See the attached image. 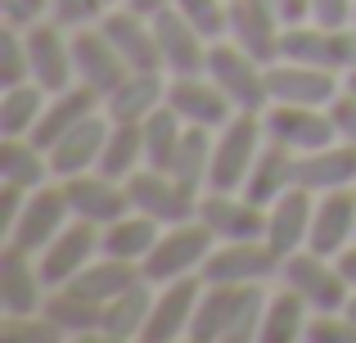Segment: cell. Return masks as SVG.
<instances>
[{
    "instance_id": "obj_1",
    "label": "cell",
    "mask_w": 356,
    "mask_h": 343,
    "mask_svg": "<svg viewBox=\"0 0 356 343\" xmlns=\"http://www.w3.org/2000/svg\"><path fill=\"white\" fill-rule=\"evenodd\" d=\"M266 285H208L190 321V343H252L261 339Z\"/></svg>"
},
{
    "instance_id": "obj_2",
    "label": "cell",
    "mask_w": 356,
    "mask_h": 343,
    "mask_svg": "<svg viewBox=\"0 0 356 343\" xmlns=\"http://www.w3.org/2000/svg\"><path fill=\"white\" fill-rule=\"evenodd\" d=\"M217 248V235L203 226L199 217L181 221V226H163L158 244L149 248V257L140 262L149 285H167V280H185V276H199L203 262L212 257Z\"/></svg>"
},
{
    "instance_id": "obj_3",
    "label": "cell",
    "mask_w": 356,
    "mask_h": 343,
    "mask_svg": "<svg viewBox=\"0 0 356 343\" xmlns=\"http://www.w3.org/2000/svg\"><path fill=\"white\" fill-rule=\"evenodd\" d=\"M261 145H266V122H261V113H235L217 131V145H212L208 190H243Z\"/></svg>"
},
{
    "instance_id": "obj_4",
    "label": "cell",
    "mask_w": 356,
    "mask_h": 343,
    "mask_svg": "<svg viewBox=\"0 0 356 343\" xmlns=\"http://www.w3.org/2000/svg\"><path fill=\"white\" fill-rule=\"evenodd\" d=\"M208 77L230 95L239 113H266L270 109V86H266V63H257L248 50L235 41H212L208 50Z\"/></svg>"
},
{
    "instance_id": "obj_5",
    "label": "cell",
    "mask_w": 356,
    "mask_h": 343,
    "mask_svg": "<svg viewBox=\"0 0 356 343\" xmlns=\"http://www.w3.org/2000/svg\"><path fill=\"white\" fill-rule=\"evenodd\" d=\"M280 280L302 294V298L312 303V312H343L348 298H352V285H348V276L339 271V262L316 253V248L289 253L284 262H280Z\"/></svg>"
},
{
    "instance_id": "obj_6",
    "label": "cell",
    "mask_w": 356,
    "mask_h": 343,
    "mask_svg": "<svg viewBox=\"0 0 356 343\" xmlns=\"http://www.w3.org/2000/svg\"><path fill=\"white\" fill-rule=\"evenodd\" d=\"M127 194H131V208L154 217L158 226H181V221H194L199 217V199L203 194H190L172 172L163 168H140L127 176Z\"/></svg>"
},
{
    "instance_id": "obj_7",
    "label": "cell",
    "mask_w": 356,
    "mask_h": 343,
    "mask_svg": "<svg viewBox=\"0 0 356 343\" xmlns=\"http://www.w3.org/2000/svg\"><path fill=\"white\" fill-rule=\"evenodd\" d=\"M280 262L284 257L266 239H235V244L212 248V257L203 262L199 276L208 285H270L280 280Z\"/></svg>"
},
{
    "instance_id": "obj_8",
    "label": "cell",
    "mask_w": 356,
    "mask_h": 343,
    "mask_svg": "<svg viewBox=\"0 0 356 343\" xmlns=\"http://www.w3.org/2000/svg\"><path fill=\"white\" fill-rule=\"evenodd\" d=\"M99 253H104V230H99L95 221L72 217L68 226L50 239V248L36 253V262H41L45 285H50V289H63V285H68L77 271H86Z\"/></svg>"
},
{
    "instance_id": "obj_9",
    "label": "cell",
    "mask_w": 356,
    "mask_h": 343,
    "mask_svg": "<svg viewBox=\"0 0 356 343\" xmlns=\"http://www.w3.org/2000/svg\"><path fill=\"white\" fill-rule=\"evenodd\" d=\"M261 122H266V141L284 145L293 154H312V150H325V145L339 141L334 113L316 104H270L261 113Z\"/></svg>"
},
{
    "instance_id": "obj_10",
    "label": "cell",
    "mask_w": 356,
    "mask_h": 343,
    "mask_svg": "<svg viewBox=\"0 0 356 343\" xmlns=\"http://www.w3.org/2000/svg\"><path fill=\"white\" fill-rule=\"evenodd\" d=\"M266 86H270V104H316V109H330L334 99L343 95V72L316 68V63L275 59V63H266Z\"/></svg>"
},
{
    "instance_id": "obj_11",
    "label": "cell",
    "mask_w": 356,
    "mask_h": 343,
    "mask_svg": "<svg viewBox=\"0 0 356 343\" xmlns=\"http://www.w3.org/2000/svg\"><path fill=\"white\" fill-rule=\"evenodd\" d=\"M68 221H72V208H68V194H63V181L59 185L50 181V185H41V190L27 194L14 230L5 235V244L27 248V253H41V248H50V239L59 235Z\"/></svg>"
},
{
    "instance_id": "obj_12",
    "label": "cell",
    "mask_w": 356,
    "mask_h": 343,
    "mask_svg": "<svg viewBox=\"0 0 356 343\" xmlns=\"http://www.w3.org/2000/svg\"><path fill=\"white\" fill-rule=\"evenodd\" d=\"M45 298H50V285L41 276L36 253L0 244V312L5 317H36Z\"/></svg>"
},
{
    "instance_id": "obj_13",
    "label": "cell",
    "mask_w": 356,
    "mask_h": 343,
    "mask_svg": "<svg viewBox=\"0 0 356 343\" xmlns=\"http://www.w3.org/2000/svg\"><path fill=\"white\" fill-rule=\"evenodd\" d=\"M199 221L217 235V244L235 239H266V208L239 190H208L199 199Z\"/></svg>"
},
{
    "instance_id": "obj_14",
    "label": "cell",
    "mask_w": 356,
    "mask_h": 343,
    "mask_svg": "<svg viewBox=\"0 0 356 343\" xmlns=\"http://www.w3.org/2000/svg\"><path fill=\"white\" fill-rule=\"evenodd\" d=\"M27 32V54H32V81H41L45 90H68L77 81L72 72V32L54 18H36Z\"/></svg>"
},
{
    "instance_id": "obj_15",
    "label": "cell",
    "mask_w": 356,
    "mask_h": 343,
    "mask_svg": "<svg viewBox=\"0 0 356 343\" xmlns=\"http://www.w3.org/2000/svg\"><path fill=\"white\" fill-rule=\"evenodd\" d=\"M158 32V54H163V72L167 77H190V72H208V50L212 41L181 14V9H163L154 18Z\"/></svg>"
},
{
    "instance_id": "obj_16",
    "label": "cell",
    "mask_w": 356,
    "mask_h": 343,
    "mask_svg": "<svg viewBox=\"0 0 356 343\" xmlns=\"http://www.w3.org/2000/svg\"><path fill=\"white\" fill-rule=\"evenodd\" d=\"M167 104H172L190 127H208V131H221V127L239 113V109L230 104V95L208 77V72L167 77Z\"/></svg>"
},
{
    "instance_id": "obj_17",
    "label": "cell",
    "mask_w": 356,
    "mask_h": 343,
    "mask_svg": "<svg viewBox=\"0 0 356 343\" xmlns=\"http://www.w3.org/2000/svg\"><path fill=\"white\" fill-rule=\"evenodd\" d=\"M199 294H203V276H185V280L158 285L154 308H149V321H145V343L190 339V321H194V308H199Z\"/></svg>"
},
{
    "instance_id": "obj_18",
    "label": "cell",
    "mask_w": 356,
    "mask_h": 343,
    "mask_svg": "<svg viewBox=\"0 0 356 343\" xmlns=\"http://www.w3.org/2000/svg\"><path fill=\"white\" fill-rule=\"evenodd\" d=\"M72 72H77L81 86L108 95L131 68H127V59L118 54V45L108 41L104 27L90 23V27H72Z\"/></svg>"
},
{
    "instance_id": "obj_19",
    "label": "cell",
    "mask_w": 356,
    "mask_h": 343,
    "mask_svg": "<svg viewBox=\"0 0 356 343\" xmlns=\"http://www.w3.org/2000/svg\"><path fill=\"white\" fill-rule=\"evenodd\" d=\"M63 194H68L72 217L95 221L99 230H104L108 221H118V217H127V212H131L127 181H113V176H104V172H81V176H68V181H63Z\"/></svg>"
},
{
    "instance_id": "obj_20",
    "label": "cell",
    "mask_w": 356,
    "mask_h": 343,
    "mask_svg": "<svg viewBox=\"0 0 356 343\" xmlns=\"http://www.w3.org/2000/svg\"><path fill=\"white\" fill-rule=\"evenodd\" d=\"M99 27L108 32V41L118 45V54L127 59L131 72H163V54H158V32H154V18L136 14L131 5H113Z\"/></svg>"
},
{
    "instance_id": "obj_21",
    "label": "cell",
    "mask_w": 356,
    "mask_h": 343,
    "mask_svg": "<svg viewBox=\"0 0 356 343\" xmlns=\"http://www.w3.org/2000/svg\"><path fill=\"white\" fill-rule=\"evenodd\" d=\"M280 36H284V18L275 5L261 0H230V36L239 50H248L257 63H275L280 59Z\"/></svg>"
},
{
    "instance_id": "obj_22",
    "label": "cell",
    "mask_w": 356,
    "mask_h": 343,
    "mask_svg": "<svg viewBox=\"0 0 356 343\" xmlns=\"http://www.w3.org/2000/svg\"><path fill=\"white\" fill-rule=\"evenodd\" d=\"M108 127H113V118L99 109V113H90L86 122H77L63 141H54L50 150V168H54V181H68V176H81V172H95L99 168V154H104L108 145Z\"/></svg>"
},
{
    "instance_id": "obj_23",
    "label": "cell",
    "mask_w": 356,
    "mask_h": 343,
    "mask_svg": "<svg viewBox=\"0 0 356 343\" xmlns=\"http://www.w3.org/2000/svg\"><path fill=\"white\" fill-rule=\"evenodd\" d=\"M312 221H316V194L307 185H293V190H284L266 208V244L280 257L298 253L312 239Z\"/></svg>"
},
{
    "instance_id": "obj_24",
    "label": "cell",
    "mask_w": 356,
    "mask_h": 343,
    "mask_svg": "<svg viewBox=\"0 0 356 343\" xmlns=\"http://www.w3.org/2000/svg\"><path fill=\"white\" fill-rule=\"evenodd\" d=\"M352 239H356V190L316 194V221H312L307 248H316L325 257H339Z\"/></svg>"
},
{
    "instance_id": "obj_25",
    "label": "cell",
    "mask_w": 356,
    "mask_h": 343,
    "mask_svg": "<svg viewBox=\"0 0 356 343\" xmlns=\"http://www.w3.org/2000/svg\"><path fill=\"white\" fill-rule=\"evenodd\" d=\"M99 109H104V95L90 90V86H81V81H72L68 90H54V95H50V104H45L41 122H36L32 141L41 145V150H50L54 141H63L72 127L86 122L90 113H99Z\"/></svg>"
},
{
    "instance_id": "obj_26",
    "label": "cell",
    "mask_w": 356,
    "mask_h": 343,
    "mask_svg": "<svg viewBox=\"0 0 356 343\" xmlns=\"http://www.w3.org/2000/svg\"><path fill=\"white\" fill-rule=\"evenodd\" d=\"M298 185H307L312 194L356 190V145L334 141V145H325V150L298 154Z\"/></svg>"
},
{
    "instance_id": "obj_27",
    "label": "cell",
    "mask_w": 356,
    "mask_h": 343,
    "mask_svg": "<svg viewBox=\"0 0 356 343\" xmlns=\"http://www.w3.org/2000/svg\"><path fill=\"white\" fill-rule=\"evenodd\" d=\"M163 104H167V72H127L104 95V113L113 122H145Z\"/></svg>"
},
{
    "instance_id": "obj_28",
    "label": "cell",
    "mask_w": 356,
    "mask_h": 343,
    "mask_svg": "<svg viewBox=\"0 0 356 343\" xmlns=\"http://www.w3.org/2000/svg\"><path fill=\"white\" fill-rule=\"evenodd\" d=\"M293 185H298V154L284 150V145H275V141H266L239 194H248L252 203L270 208V203H275L284 190H293Z\"/></svg>"
},
{
    "instance_id": "obj_29",
    "label": "cell",
    "mask_w": 356,
    "mask_h": 343,
    "mask_svg": "<svg viewBox=\"0 0 356 343\" xmlns=\"http://www.w3.org/2000/svg\"><path fill=\"white\" fill-rule=\"evenodd\" d=\"M154 294H158V285L136 280L131 289H122L118 298H108L104 321H99V339H108V343L145 339V321H149V308H154Z\"/></svg>"
},
{
    "instance_id": "obj_30",
    "label": "cell",
    "mask_w": 356,
    "mask_h": 343,
    "mask_svg": "<svg viewBox=\"0 0 356 343\" xmlns=\"http://www.w3.org/2000/svg\"><path fill=\"white\" fill-rule=\"evenodd\" d=\"M312 317H316L312 303L280 280V289L266 294V317H261V339L257 343H298V339H307Z\"/></svg>"
},
{
    "instance_id": "obj_31",
    "label": "cell",
    "mask_w": 356,
    "mask_h": 343,
    "mask_svg": "<svg viewBox=\"0 0 356 343\" xmlns=\"http://www.w3.org/2000/svg\"><path fill=\"white\" fill-rule=\"evenodd\" d=\"M136 280H145L140 262H122V257H108V253H99L95 262L86 266V271H77V276H72V280H68V289L104 308L108 298H118V294H122V289H131Z\"/></svg>"
},
{
    "instance_id": "obj_32",
    "label": "cell",
    "mask_w": 356,
    "mask_h": 343,
    "mask_svg": "<svg viewBox=\"0 0 356 343\" xmlns=\"http://www.w3.org/2000/svg\"><path fill=\"white\" fill-rule=\"evenodd\" d=\"M0 181L23 185V190H41V185L54 181L50 154L32 141V136H9L5 150H0Z\"/></svg>"
},
{
    "instance_id": "obj_33",
    "label": "cell",
    "mask_w": 356,
    "mask_h": 343,
    "mask_svg": "<svg viewBox=\"0 0 356 343\" xmlns=\"http://www.w3.org/2000/svg\"><path fill=\"white\" fill-rule=\"evenodd\" d=\"M334 32H339V27H321V23H312V18H302V23H284V36H280V59H289V63H316V68H334V72H339Z\"/></svg>"
},
{
    "instance_id": "obj_34",
    "label": "cell",
    "mask_w": 356,
    "mask_h": 343,
    "mask_svg": "<svg viewBox=\"0 0 356 343\" xmlns=\"http://www.w3.org/2000/svg\"><path fill=\"white\" fill-rule=\"evenodd\" d=\"M50 90L41 81H18V86H0V136H32L41 122Z\"/></svg>"
},
{
    "instance_id": "obj_35",
    "label": "cell",
    "mask_w": 356,
    "mask_h": 343,
    "mask_svg": "<svg viewBox=\"0 0 356 343\" xmlns=\"http://www.w3.org/2000/svg\"><path fill=\"white\" fill-rule=\"evenodd\" d=\"M45 317H50V326L59 330L63 339H99V321H104V308L90 298H81V294H72L68 285L63 289H50V298H45Z\"/></svg>"
},
{
    "instance_id": "obj_36",
    "label": "cell",
    "mask_w": 356,
    "mask_h": 343,
    "mask_svg": "<svg viewBox=\"0 0 356 343\" xmlns=\"http://www.w3.org/2000/svg\"><path fill=\"white\" fill-rule=\"evenodd\" d=\"M212 145H217V131L208 127H190L185 122V136H181V150L172 159V172L176 181L185 185L190 194H208V176H212Z\"/></svg>"
},
{
    "instance_id": "obj_37",
    "label": "cell",
    "mask_w": 356,
    "mask_h": 343,
    "mask_svg": "<svg viewBox=\"0 0 356 343\" xmlns=\"http://www.w3.org/2000/svg\"><path fill=\"white\" fill-rule=\"evenodd\" d=\"M158 235H163V226H158L154 217H145V212L131 208L127 217H118V221L104 226V253L122 257V262H145L149 248L158 244Z\"/></svg>"
},
{
    "instance_id": "obj_38",
    "label": "cell",
    "mask_w": 356,
    "mask_h": 343,
    "mask_svg": "<svg viewBox=\"0 0 356 343\" xmlns=\"http://www.w3.org/2000/svg\"><path fill=\"white\" fill-rule=\"evenodd\" d=\"M140 168H145V127L140 122H113L95 172L113 176V181H127V176L140 172Z\"/></svg>"
},
{
    "instance_id": "obj_39",
    "label": "cell",
    "mask_w": 356,
    "mask_h": 343,
    "mask_svg": "<svg viewBox=\"0 0 356 343\" xmlns=\"http://www.w3.org/2000/svg\"><path fill=\"white\" fill-rule=\"evenodd\" d=\"M140 127H145V163L167 172V168H172V159H176V150H181L185 118L176 113L172 104H163V109H154Z\"/></svg>"
},
{
    "instance_id": "obj_40",
    "label": "cell",
    "mask_w": 356,
    "mask_h": 343,
    "mask_svg": "<svg viewBox=\"0 0 356 343\" xmlns=\"http://www.w3.org/2000/svg\"><path fill=\"white\" fill-rule=\"evenodd\" d=\"M32 81V54H27V32L14 23L0 27V86Z\"/></svg>"
},
{
    "instance_id": "obj_41",
    "label": "cell",
    "mask_w": 356,
    "mask_h": 343,
    "mask_svg": "<svg viewBox=\"0 0 356 343\" xmlns=\"http://www.w3.org/2000/svg\"><path fill=\"white\" fill-rule=\"evenodd\" d=\"M176 9H181L208 41H226L230 36V0H176Z\"/></svg>"
},
{
    "instance_id": "obj_42",
    "label": "cell",
    "mask_w": 356,
    "mask_h": 343,
    "mask_svg": "<svg viewBox=\"0 0 356 343\" xmlns=\"http://www.w3.org/2000/svg\"><path fill=\"white\" fill-rule=\"evenodd\" d=\"M108 9H113L108 0H50V18H54V23H63L68 32H72V27L99 23Z\"/></svg>"
},
{
    "instance_id": "obj_43",
    "label": "cell",
    "mask_w": 356,
    "mask_h": 343,
    "mask_svg": "<svg viewBox=\"0 0 356 343\" xmlns=\"http://www.w3.org/2000/svg\"><path fill=\"white\" fill-rule=\"evenodd\" d=\"M307 343H356V321L348 312H316L307 326Z\"/></svg>"
},
{
    "instance_id": "obj_44",
    "label": "cell",
    "mask_w": 356,
    "mask_h": 343,
    "mask_svg": "<svg viewBox=\"0 0 356 343\" xmlns=\"http://www.w3.org/2000/svg\"><path fill=\"white\" fill-rule=\"evenodd\" d=\"M312 23H321V27H352L356 23V0H312Z\"/></svg>"
},
{
    "instance_id": "obj_45",
    "label": "cell",
    "mask_w": 356,
    "mask_h": 343,
    "mask_svg": "<svg viewBox=\"0 0 356 343\" xmlns=\"http://www.w3.org/2000/svg\"><path fill=\"white\" fill-rule=\"evenodd\" d=\"M27 194H32V190H23V185H9V181H0V239H5L9 230H14V221H18V212H23Z\"/></svg>"
},
{
    "instance_id": "obj_46",
    "label": "cell",
    "mask_w": 356,
    "mask_h": 343,
    "mask_svg": "<svg viewBox=\"0 0 356 343\" xmlns=\"http://www.w3.org/2000/svg\"><path fill=\"white\" fill-rule=\"evenodd\" d=\"M5 9V23L14 27H32L36 18H50V0H0Z\"/></svg>"
},
{
    "instance_id": "obj_47",
    "label": "cell",
    "mask_w": 356,
    "mask_h": 343,
    "mask_svg": "<svg viewBox=\"0 0 356 343\" xmlns=\"http://www.w3.org/2000/svg\"><path fill=\"white\" fill-rule=\"evenodd\" d=\"M330 113H334V127H339V141L356 145V95L343 90V95L330 104Z\"/></svg>"
},
{
    "instance_id": "obj_48",
    "label": "cell",
    "mask_w": 356,
    "mask_h": 343,
    "mask_svg": "<svg viewBox=\"0 0 356 343\" xmlns=\"http://www.w3.org/2000/svg\"><path fill=\"white\" fill-rule=\"evenodd\" d=\"M334 54H339V72H352L356 68V23L334 32Z\"/></svg>"
},
{
    "instance_id": "obj_49",
    "label": "cell",
    "mask_w": 356,
    "mask_h": 343,
    "mask_svg": "<svg viewBox=\"0 0 356 343\" xmlns=\"http://www.w3.org/2000/svg\"><path fill=\"white\" fill-rule=\"evenodd\" d=\"M280 14H284V23H302V18H312V0H280Z\"/></svg>"
},
{
    "instance_id": "obj_50",
    "label": "cell",
    "mask_w": 356,
    "mask_h": 343,
    "mask_svg": "<svg viewBox=\"0 0 356 343\" xmlns=\"http://www.w3.org/2000/svg\"><path fill=\"white\" fill-rule=\"evenodd\" d=\"M122 5H131L136 14H145V18H158L163 9H172L176 0H122Z\"/></svg>"
},
{
    "instance_id": "obj_51",
    "label": "cell",
    "mask_w": 356,
    "mask_h": 343,
    "mask_svg": "<svg viewBox=\"0 0 356 343\" xmlns=\"http://www.w3.org/2000/svg\"><path fill=\"white\" fill-rule=\"evenodd\" d=\"M334 262H339V271L348 276V285H352V289H356V239H352L348 248H343L339 257H334Z\"/></svg>"
},
{
    "instance_id": "obj_52",
    "label": "cell",
    "mask_w": 356,
    "mask_h": 343,
    "mask_svg": "<svg viewBox=\"0 0 356 343\" xmlns=\"http://www.w3.org/2000/svg\"><path fill=\"white\" fill-rule=\"evenodd\" d=\"M343 90H348V95H356V68L343 72Z\"/></svg>"
},
{
    "instance_id": "obj_53",
    "label": "cell",
    "mask_w": 356,
    "mask_h": 343,
    "mask_svg": "<svg viewBox=\"0 0 356 343\" xmlns=\"http://www.w3.org/2000/svg\"><path fill=\"white\" fill-rule=\"evenodd\" d=\"M343 312H348V317L356 321V289H352V298H348V308H343Z\"/></svg>"
},
{
    "instance_id": "obj_54",
    "label": "cell",
    "mask_w": 356,
    "mask_h": 343,
    "mask_svg": "<svg viewBox=\"0 0 356 343\" xmlns=\"http://www.w3.org/2000/svg\"><path fill=\"white\" fill-rule=\"evenodd\" d=\"M261 5H275V9H280V0H261ZM280 18H284V14H280Z\"/></svg>"
},
{
    "instance_id": "obj_55",
    "label": "cell",
    "mask_w": 356,
    "mask_h": 343,
    "mask_svg": "<svg viewBox=\"0 0 356 343\" xmlns=\"http://www.w3.org/2000/svg\"><path fill=\"white\" fill-rule=\"evenodd\" d=\"M108 5H122V0H108Z\"/></svg>"
}]
</instances>
